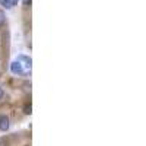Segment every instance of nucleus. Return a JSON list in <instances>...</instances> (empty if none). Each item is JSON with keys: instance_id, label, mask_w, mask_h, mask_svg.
Returning <instances> with one entry per match:
<instances>
[{"instance_id": "f257e3e1", "label": "nucleus", "mask_w": 146, "mask_h": 146, "mask_svg": "<svg viewBox=\"0 0 146 146\" xmlns=\"http://www.w3.org/2000/svg\"><path fill=\"white\" fill-rule=\"evenodd\" d=\"M10 72H12V75H15V76H21V75L25 73L23 66H22V63L19 62V60H13V62L10 63Z\"/></svg>"}, {"instance_id": "f03ea898", "label": "nucleus", "mask_w": 146, "mask_h": 146, "mask_svg": "<svg viewBox=\"0 0 146 146\" xmlns=\"http://www.w3.org/2000/svg\"><path fill=\"white\" fill-rule=\"evenodd\" d=\"M10 127V118L6 114L0 115V131H7Z\"/></svg>"}, {"instance_id": "7ed1b4c3", "label": "nucleus", "mask_w": 146, "mask_h": 146, "mask_svg": "<svg viewBox=\"0 0 146 146\" xmlns=\"http://www.w3.org/2000/svg\"><path fill=\"white\" fill-rule=\"evenodd\" d=\"M0 5H2L3 7H6V9L13 7V2H12V0H0Z\"/></svg>"}, {"instance_id": "20e7f679", "label": "nucleus", "mask_w": 146, "mask_h": 146, "mask_svg": "<svg viewBox=\"0 0 146 146\" xmlns=\"http://www.w3.org/2000/svg\"><path fill=\"white\" fill-rule=\"evenodd\" d=\"M5 22H6V15H5L3 10H0V28L5 25Z\"/></svg>"}, {"instance_id": "39448f33", "label": "nucleus", "mask_w": 146, "mask_h": 146, "mask_svg": "<svg viewBox=\"0 0 146 146\" xmlns=\"http://www.w3.org/2000/svg\"><path fill=\"white\" fill-rule=\"evenodd\" d=\"M23 113H25L27 115H29V114L32 113V105H31V104H27L25 107H23Z\"/></svg>"}, {"instance_id": "423d86ee", "label": "nucleus", "mask_w": 146, "mask_h": 146, "mask_svg": "<svg viewBox=\"0 0 146 146\" xmlns=\"http://www.w3.org/2000/svg\"><path fill=\"white\" fill-rule=\"evenodd\" d=\"M3 95H5V92H3V88H2V86H0V100H2V98H3Z\"/></svg>"}, {"instance_id": "0eeeda50", "label": "nucleus", "mask_w": 146, "mask_h": 146, "mask_svg": "<svg viewBox=\"0 0 146 146\" xmlns=\"http://www.w3.org/2000/svg\"><path fill=\"white\" fill-rule=\"evenodd\" d=\"M23 3H25V6H28V5L31 3V0H25V2H23Z\"/></svg>"}, {"instance_id": "6e6552de", "label": "nucleus", "mask_w": 146, "mask_h": 146, "mask_svg": "<svg viewBox=\"0 0 146 146\" xmlns=\"http://www.w3.org/2000/svg\"><path fill=\"white\" fill-rule=\"evenodd\" d=\"M0 146H5V142L3 140H0Z\"/></svg>"}, {"instance_id": "1a4fd4ad", "label": "nucleus", "mask_w": 146, "mask_h": 146, "mask_svg": "<svg viewBox=\"0 0 146 146\" xmlns=\"http://www.w3.org/2000/svg\"><path fill=\"white\" fill-rule=\"evenodd\" d=\"M12 2H13V5H16V3L19 2V0H12Z\"/></svg>"}]
</instances>
